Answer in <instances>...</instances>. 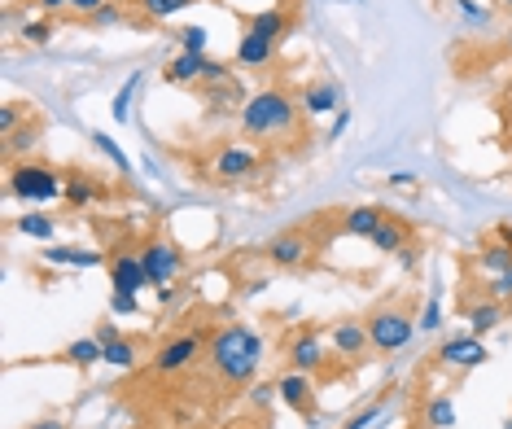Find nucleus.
Wrapping results in <instances>:
<instances>
[{"label": "nucleus", "mask_w": 512, "mask_h": 429, "mask_svg": "<svg viewBox=\"0 0 512 429\" xmlns=\"http://www.w3.org/2000/svg\"><path fill=\"white\" fill-rule=\"evenodd\" d=\"M364 320H368V338H372V351H377V355L403 351V346L416 338V329H421V324H416L421 316H416L412 298H390V303H377Z\"/></svg>", "instance_id": "20e7f679"}, {"label": "nucleus", "mask_w": 512, "mask_h": 429, "mask_svg": "<svg viewBox=\"0 0 512 429\" xmlns=\"http://www.w3.org/2000/svg\"><path fill=\"white\" fill-rule=\"evenodd\" d=\"M491 241H504V246H512V224H499L491 233Z\"/></svg>", "instance_id": "49530a36"}, {"label": "nucleus", "mask_w": 512, "mask_h": 429, "mask_svg": "<svg viewBox=\"0 0 512 429\" xmlns=\"http://www.w3.org/2000/svg\"><path fill=\"white\" fill-rule=\"evenodd\" d=\"M106 5H110V0H71V18H79V22H92V18H97Z\"/></svg>", "instance_id": "4c0bfd02"}, {"label": "nucleus", "mask_w": 512, "mask_h": 429, "mask_svg": "<svg viewBox=\"0 0 512 429\" xmlns=\"http://www.w3.org/2000/svg\"><path fill=\"white\" fill-rule=\"evenodd\" d=\"M36 9V14H49V18H62L71 14V0H27V14Z\"/></svg>", "instance_id": "e433bc0d"}, {"label": "nucleus", "mask_w": 512, "mask_h": 429, "mask_svg": "<svg viewBox=\"0 0 512 429\" xmlns=\"http://www.w3.org/2000/svg\"><path fill=\"white\" fill-rule=\"evenodd\" d=\"M386 184H390V189H416V176H412V171H394Z\"/></svg>", "instance_id": "c03bdc74"}, {"label": "nucleus", "mask_w": 512, "mask_h": 429, "mask_svg": "<svg viewBox=\"0 0 512 429\" xmlns=\"http://www.w3.org/2000/svg\"><path fill=\"white\" fill-rule=\"evenodd\" d=\"M298 27V0H281V5H267V9H254V14L241 18V31H254V36L281 44L294 36Z\"/></svg>", "instance_id": "9b49d317"}, {"label": "nucleus", "mask_w": 512, "mask_h": 429, "mask_svg": "<svg viewBox=\"0 0 512 429\" xmlns=\"http://www.w3.org/2000/svg\"><path fill=\"white\" fill-rule=\"evenodd\" d=\"M460 316L469 320V333H477V338H486V333H495L499 324L508 320V311L499 298L482 294V298H469V303H460Z\"/></svg>", "instance_id": "f3484780"}, {"label": "nucleus", "mask_w": 512, "mask_h": 429, "mask_svg": "<svg viewBox=\"0 0 512 429\" xmlns=\"http://www.w3.org/2000/svg\"><path fill=\"white\" fill-rule=\"evenodd\" d=\"M473 268L482 272L486 281H495V276L512 272V246H504V241H491V237H482V246H477V254H473Z\"/></svg>", "instance_id": "4be33fe9"}, {"label": "nucleus", "mask_w": 512, "mask_h": 429, "mask_svg": "<svg viewBox=\"0 0 512 429\" xmlns=\"http://www.w3.org/2000/svg\"><path fill=\"white\" fill-rule=\"evenodd\" d=\"M276 53H281V44L254 36V31H241L237 49H232V62H237L241 71H263V66H272V62H276Z\"/></svg>", "instance_id": "6ab92c4d"}, {"label": "nucleus", "mask_w": 512, "mask_h": 429, "mask_svg": "<svg viewBox=\"0 0 512 429\" xmlns=\"http://www.w3.org/2000/svg\"><path fill=\"white\" fill-rule=\"evenodd\" d=\"M92 145H97L101 154H106V158L114 162V167L123 171V176H132V162H127V154L119 149V141H114V136H106V132H92Z\"/></svg>", "instance_id": "473e14b6"}, {"label": "nucleus", "mask_w": 512, "mask_h": 429, "mask_svg": "<svg viewBox=\"0 0 512 429\" xmlns=\"http://www.w3.org/2000/svg\"><path fill=\"white\" fill-rule=\"evenodd\" d=\"M302 106L289 88H263L241 106L237 127L246 141H298L302 132Z\"/></svg>", "instance_id": "f03ea898"}, {"label": "nucleus", "mask_w": 512, "mask_h": 429, "mask_svg": "<svg viewBox=\"0 0 512 429\" xmlns=\"http://www.w3.org/2000/svg\"><path fill=\"white\" fill-rule=\"evenodd\" d=\"M486 359H491V351H486V342L477 333H451V338L438 342L434 368H442V373H473Z\"/></svg>", "instance_id": "9d476101"}, {"label": "nucleus", "mask_w": 512, "mask_h": 429, "mask_svg": "<svg viewBox=\"0 0 512 429\" xmlns=\"http://www.w3.org/2000/svg\"><path fill=\"white\" fill-rule=\"evenodd\" d=\"M298 106L307 119H324V114H337L342 110V88L333 79H311L307 88L298 92Z\"/></svg>", "instance_id": "a211bd4d"}, {"label": "nucleus", "mask_w": 512, "mask_h": 429, "mask_svg": "<svg viewBox=\"0 0 512 429\" xmlns=\"http://www.w3.org/2000/svg\"><path fill=\"white\" fill-rule=\"evenodd\" d=\"M416 324H421L425 333H438V329H442V298H438V294H429V298H425L421 320H416Z\"/></svg>", "instance_id": "f704fd0d"}, {"label": "nucleus", "mask_w": 512, "mask_h": 429, "mask_svg": "<svg viewBox=\"0 0 512 429\" xmlns=\"http://www.w3.org/2000/svg\"><path fill=\"white\" fill-rule=\"evenodd\" d=\"M57 359H62V364H71V368H79V373H88V368L106 364V346H101L97 338H79V342H66L62 351H57Z\"/></svg>", "instance_id": "5701e85b"}, {"label": "nucleus", "mask_w": 512, "mask_h": 429, "mask_svg": "<svg viewBox=\"0 0 512 429\" xmlns=\"http://www.w3.org/2000/svg\"><path fill=\"white\" fill-rule=\"evenodd\" d=\"M18 18H22V9L9 5V9H5V27H18Z\"/></svg>", "instance_id": "de8ad7c7"}, {"label": "nucleus", "mask_w": 512, "mask_h": 429, "mask_svg": "<svg viewBox=\"0 0 512 429\" xmlns=\"http://www.w3.org/2000/svg\"><path fill=\"white\" fill-rule=\"evenodd\" d=\"M412 241H416V224L390 211L386 219H381L377 233H372V250H381V254H403L407 246H412Z\"/></svg>", "instance_id": "aec40b11"}, {"label": "nucleus", "mask_w": 512, "mask_h": 429, "mask_svg": "<svg viewBox=\"0 0 512 429\" xmlns=\"http://www.w3.org/2000/svg\"><path fill=\"white\" fill-rule=\"evenodd\" d=\"M421 254H425V241L416 237L412 246H407V250L399 254V259H403V268H407V272H416V268H421Z\"/></svg>", "instance_id": "a19ab883"}, {"label": "nucleus", "mask_w": 512, "mask_h": 429, "mask_svg": "<svg viewBox=\"0 0 512 429\" xmlns=\"http://www.w3.org/2000/svg\"><path fill=\"white\" fill-rule=\"evenodd\" d=\"M101 346H106V364L110 368H136V359L145 355L141 338H132V333H119V338H110V342H101Z\"/></svg>", "instance_id": "bb28decb"}, {"label": "nucleus", "mask_w": 512, "mask_h": 429, "mask_svg": "<svg viewBox=\"0 0 512 429\" xmlns=\"http://www.w3.org/2000/svg\"><path fill=\"white\" fill-rule=\"evenodd\" d=\"M176 40H180V53H211V36H206V27H180Z\"/></svg>", "instance_id": "72a5a7b5"}, {"label": "nucleus", "mask_w": 512, "mask_h": 429, "mask_svg": "<svg viewBox=\"0 0 512 429\" xmlns=\"http://www.w3.org/2000/svg\"><path fill=\"white\" fill-rule=\"evenodd\" d=\"M259 145L254 141H224L211 154V162H206V176H211V184H241V180H254V171H259Z\"/></svg>", "instance_id": "0eeeda50"}, {"label": "nucleus", "mask_w": 512, "mask_h": 429, "mask_svg": "<svg viewBox=\"0 0 512 429\" xmlns=\"http://www.w3.org/2000/svg\"><path fill=\"white\" fill-rule=\"evenodd\" d=\"M499 9H508V14H512V0H499Z\"/></svg>", "instance_id": "09e8293b"}, {"label": "nucleus", "mask_w": 512, "mask_h": 429, "mask_svg": "<svg viewBox=\"0 0 512 429\" xmlns=\"http://www.w3.org/2000/svg\"><path fill=\"white\" fill-rule=\"evenodd\" d=\"M22 429H71L62 421V416H40V421H31V425H22Z\"/></svg>", "instance_id": "37998d69"}, {"label": "nucleus", "mask_w": 512, "mask_h": 429, "mask_svg": "<svg viewBox=\"0 0 512 429\" xmlns=\"http://www.w3.org/2000/svg\"><path fill=\"white\" fill-rule=\"evenodd\" d=\"M106 272H110V289H119V294H145V289H154V281L145 272V259H141V246L114 250L106 259Z\"/></svg>", "instance_id": "f8f14e48"}, {"label": "nucleus", "mask_w": 512, "mask_h": 429, "mask_svg": "<svg viewBox=\"0 0 512 429\" xmlns=\"http://www.w3.org/2000/svg\"><path fill=\"white\" fill-rule=\"evenodd\" d=\"M206 338H211L206 329L171 333V338H162V342L154 346V359H149V368H154L158 377H180V373H189L197 359L206 355Z\"/></svg>", "instance_id": "423d86ee"}, {"label": "nucleus", "mask_w": 512, "mask_h": 429, "mask_svg": "<svg viewBox=\"0 0 512 429\" xmlns=\"http://www.w3.org/2000/svg\"><path fill=\"white\" fill-rule=\"evenodd\" d=\"M272 390H276V386H250V403H254V408L272 403Z\"/></svg>", "instance_id": "a18cd8bd"}, {"label": "nucleus", "mask_w": 512, "mask_h": 429, "mask_svg": "<svg viewBox=\"0 0 512 429\" xmlns=\"http://www.w3.org/2000/svg\"><path fill=\"white\" fill-rule=\"evenodd\" d=\"M508 49H512V36H508Z\"/></svg>", "instance_id": "3c124183"}, {"label": "nucleus", "mask_w": 512, "mask_h": 429, "mask_svg": "<svg viewBox=\"0 0 512 429\" xmlns=\"http://www.w3.org/2000/svg\"><path fill=\"white\" fill-rule=\"evenodd\" d=\"M276 399H281L289 412L307 416V421L320 412V399H316V377L298 373V368H285V373L276 377Z\"/></svg>", "instance_id": "ddd939ff"}, {"label": "nucleus", "mask_w": 512, "mask_h": 429, "mask_svg": "<svg viewBox=\"0 0 512 429\" xmlns=\"http://www.w3.org/2000/svg\"><path fill=\"white\" fill-rule=\"evenodd\" d=\"M44 263H53V268H97L101 263V250H84V246H49L40 250Z\"/></svg>", "instance_id": "a878e982"}, {"label": "nucleus", "mask_w": 512, "mask_h": 429, "mask_svg": "<svg viewBox=\"0 0 512 429\" xmlns=\"http://www.w3.org/2000/svg\"><path fill=\"white\" fill-rule=\"evenodd\" d=\"M141 84H145V71H136V75H127V79H123V88H119V92H114V106H110V114H114L119 123L132 119V101L141 97Z\"/></svg>", "instance_id": "c756f323"}, {"label": "nucleus", "mask_w": 512, "mask_h": 429, "mask_svg": "<svg viewBox=\"0 0 512 429\" xmlns=\"http://www.w3.org/2000/svg\"><path fill=\"white\" fill-rule=\"evenodd\" d=\"M14 228H18L22 237H31V241H53V237H57V219L44 215V211H36V206H31L27 215H18Z\"/></svg>", "instance_id": "cd10ccee"}, {"label": "nucleus", "mask_w": 512, "mask_h": 429, "mask_svg": "<svg viewBox=\"0 0 512 429\" xmlns=\"http://www.w3.org/2000/svg\"><path fill=\"white\" fill-rule=\"evenodd\" d=\"M263 333L246 320H228L211 329L206 338V359H211V373L232 390H250L254 377L263 368Z\"/></svg>", "instance_id": "f257e3e1"}, {"label": "nucleus", "mask_w": 512, "mask_h": 429, "mask_svg": "<svg viewBox=\"0 0 512 429\" xmlns=\"http://www.w3.org/2000/svg\"><path fill=\"white\" fill-rule=\"evenodd\" d=\"M189 5H197V0H136V9H141L149 22H171L176 14H184Z\"/></svg>", "instance_id": "7c9ffc66"}, {"label": "nucleus", "mask_w": 512, "mask_h": 429, "mask_svg": "<svg viewBox=\"0 0 512 429\" xmlns=\"http://www.w3.org/2000/svg\"><path fill=\"white\" fill-rule=\"evenodd\" d=\"M386 215H390L386 206H351V211L342 215V233H346V237L372 241V233L381 228V219H386Z\"/></svg>", "instance_id": "b1692460"}, {"label": "nucleus", "mask_w": 512, "mask_h": 429, "mask_svg": "<svg viewBox=\"0 0 512 429\" xmlns=\"http://www.w3.org/2000/svg\"><path fill=\"white\" fill-rule=\"evenodd\" d=\"M206 66H211V53H176L162 62V84L167 88H202Z\"/></svg>", "instance_id": "2eb2a0df"}, {"label": "nucleus", "mask_w": 512, "mask_h": 429, "mask_svg": "<svg viewBox=\"0 0 512 429\" xmlns=\"http://www.w3.org/2000/svg\"><path fill=\"white\" fill-rule=\"evenodd\" d=\"M456 425V403L451 394H425L412 408V429H451Z\"/></svg>", "instance_id": "412c9836"}, {"label": "nucleus", "mask_w": 512, "mask_h": 429, "mask_svg": "<svg viewBox=\"0 0 512 429\" xmlns=\"http://www.w3.org/2000/svg\"><path fill=\"white\" fill-rule=\"evenodd\" d=\"M53 36H57V18H49V14H27L18 27L22 44H49Z\"/></svg>", "instance_id": "c85d7f7f"}, {"label": "nucleus", "mask_w": 512, "mask_h": 429, "mask_svg": "<svg viewBox=\"0 0 512 429\" xmlns=\"http://www.w3.org/2000/svg\"><path fill=\"white\" fill-rule=\"evenodd\" d=\"M110 311H114V316H141V294H119V289H114V294H110Z\"/></svg>", "instance_id": "c9c22d12"}, {"label": "nucleus", "mask_w": 512, "mask_h": 429, "mask_svg": "<svg viewBox=\"0 0 512 429\" xmlns=\"http://www.w3.org/2000/svg\"><path fill=\"white\" fill-rule=\"evenodd\" d=\"M31 114H36V106H22V101H5V106H0V141H9V136H14L18 127L31 119Z\"/></svg>", "instance_id": "2f4dec72"}, {"label": "nucleus", "mask_w": 512, "mask_h": 429, "mask_svg": "<svg viewBox=\"0 0 512 429\" xmlns=\"http://www.w3.org/2000/svg\"><path fill=\"white\" fill-rule=\"evenodd\" d=\"M381 408H386V403H368L364 412L346 416V425H342V429H368V425H372V421H377V416H381Z\"/></svg>", "instance_id": "58836bf2"}, {"label": "nucleus", "mask_w": 512, "mask_h": 429, "mask_svg": "<svg viewBox=\"0 0 512 429\" xmlns=\"http://www.w3.org/2000/svg\"><path fill=\"white\" fill-rule=\"evenodd\" d=\"M329 346L337 351V359H368L372 338H368V320L364 316H346L329 324Z\"/></svg>", "instance_id": "4468645a"}, {"label": "nucleus", "mask_w": 512, "mask_h": 429, "mask_svg": "<svg viewBox=\"0 0 512 429\" xmlns=\"http://www.w3.org/2000/svg\"><path fill=\"white\" fill-rule=\"evenodd\" d=\"M5 193L14 197V202H27V206L57 202V197L66 193V171H57L53 162H44V158L5 162Z\"/></svg>", "instance_id": "7ed1b4c3"}, {"label": "nucleus", "mask_w": 512, "mask_h": 429, "mask_svg": "<svg viewBox=\"0 0 512 429\" xmlns=\"http://www.w3.org/2000/svg\"><path fill=\"white\" fill-rule=\"evenodd\" d=\"M62 202L71 206V211H88V206L106 202V184H101V176H92V171H84V167H66Z\"/></svg>", "instance_id": "dca6fc26"}, {"label": "nucleus", "mask_w": 512, "mask_h": 429, "mask_svg": "<svg viewBox=\"0 0 512 429\" xmlns=\"http://www.w3.org/2000/svg\"><path fill=\"white\" fill-rule=\"evenodd\" d=\"M40 136H44V119H40V114H31V119H27V123H22V127H18V132H14V136H9V141H5V162L31 158V149H36V145H40Z\"/></svg>", "instance_id": "393cba45"}, {"label": "nucleus", "mask_w": 512, "mask_h": 429, "mask_svg": "<svg viewBox=\"0 0 512 429\" xmlns=\"http://www.w3.org/2000/svg\"><path fill=\"white\" fill-rule=\"evenodd\" d=\"M486 294L499 298V303H512V272L495 276V281H486Z\"/></svg>", "instance_id": "ea45409f"}, {"label": "nucleus", "mask_w": 512, "mask_h": 429, "mask_svg": "<svg viewBox=\"0 0 512 429\" xmlns=\"http://www.w3.org/2000/svg\"><path fill=\"white\" fill-rule=\"evenodd\" d=\"M320 250V237L311 224H298V228H285V233H276L272 241L263 246V259L272 263L276 272H294L302 263L311 259V254Z\"/></svg>", "instance_id": "6e6552de"}, {"label": "nucleus", "mask_w": 512, "mask_h": 429, "mask_svg": "<svg viewBox=\"0 0 512 429\" xmlns=\"http://www.w3.org/2000/svg\"><path fill=\"white\" fill-rule=\"evenodd\" d=\"M346 127H351V110H337V114H333V123H329V132H324V141H337V136H342Z\"/></svg>", "instance_id": "79ce46f5"}, {"label": "nucleus", "mask_w": 512, "mask_h": 429, "mask_svg": "<svg viewBox=\"0 0 512 429\" xmlns=\"http://www.w3.org/2000/svg\"><path fill=\"white\" fill-rule=\"evenodd\" d=\"M333 346H324L320 338V329H311V324H302V329L289 333V342H285V359H289V368H298V373H307V377H316V386H324V381H333V377H342L333 368Z\"/></svg>", "instance_id": "39448f33"}, {"label": "nucleus", "mask_w": 512, "mask_h": 429, "mask_svg": "<svg viewBox=\"0 0 512 429\" xmlns=\"http://www.w3.org/2000/svg\"><path fill=\"white\" fill-rule=\"evenodd\" d=\"M141 259H145V272H149V281L158 285H180V276L184 268H189V254H184L176 241H167V237H145L141 241Z\"/></svg>", "instance_id": "1a4fd4ad"}, {"label": "nucleus", "mask_w": 512, "mask_h": 429, "mask_svg": "<svg viewBox=\"0 0 512 429\" xmlns=\"http://www.w3.org/2000/svg\"><path fill=\"white\" fill-rule=\"evenodd\" d=\"M504 429H512V421H504Z\"/></svg>", "instance_id": "8fccbe9b"}]
</instances>
